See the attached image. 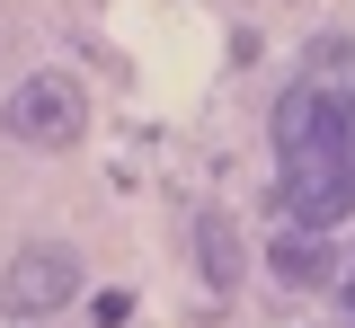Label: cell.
I'll list each match as a JSON object with an SVG mask.
<instances>
[{"instance_id": "cell-1", "label": "cell", "mask_w": 355, "mask_h": 328, "mask_svg": "<svg viewBox=\"0 0 355 328\" xmlns=\"http://www.w3.org/2000/svg\"><path fill=\"white\" fill-rule=\"evenodd\" d=\"M355 213V89L293 80L275 98V222L338 231Z\"/></svg>"}, {"instance_id": "cell-2", "label": "cell", "mask_w": 355, "mask_h": 328, "mask_svg": "<svg viewBox=\"0 0 355 328\" xmlns=\"http://www.w3.org/2000/svg\"><path fill=\"white\" fill-rule=\"evenodd\" d=\"M0 125H9V142H27V151H71L89 134V98H80L71 71H27L18 89L0 98Z\"/></svg>"}, {"instance_id": "cell-3", "label": "cell", "mask_w": 355, "mask_h": 328, "mask_svg": "<svg viewBox=\"0 0 355 328\" xmlns=\"http://www.w3.org/2000/svg\"><path fill=\"white\" fill-rule=\"evenodd\" d=\"M71 293H80V257L44 239V248H18V257H9V275H0V311H9V320H53Z\"/></svg>"}, {"instance_id": "cell-4", "label": "cell", "mask_w": 355, "mask_h": 328, "mask_svg": "<svg viewBox=\"0 0 355 328\" xmlns=\"http://www.w3.org/2000/svg\"><path fill=\"white\" fill-rule=\"evenodd\" d=\"M266 266H275V284H284V293H320V284H338V248H329V231L275 222V239H266Z\"/></svg>"}, {"instance_id": "cell-5", "label": "cell", "mask_w": 355, "mask_h": 328, "mask_svg": "<svg viewBox=\"0 0 355 328\" xmlns=\"http://www.w3.org/2000/svg\"><path fill=\"white\" fill-rule=\"evenodd\" d=\"M196 257H205V284L214 293L240 284V231H231V213H196Z\"/></svg>"}, {"instance_id": "cell-6", "label": "cell", "mask_w": 355, "mask_h": 328, "mask_svg": "<svg viewBox=\"0 0 355 328\" xmlns=\"http://www.w3.org/2000/svg\"><path fill=\"white\" fill-rule=\"evenodd\" d=\"M338 320L355 328V266H347V284H338Z\"/></svg>"}]
</instances>
